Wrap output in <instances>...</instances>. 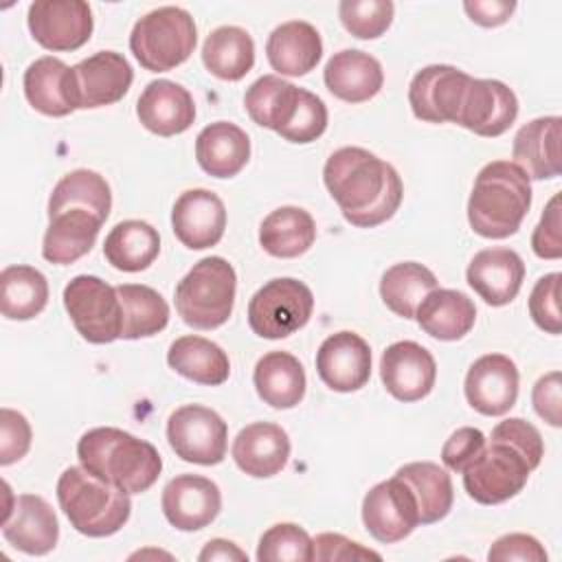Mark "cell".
Wrapping results in <instances>:
<instances>
[{"label":"cell","mask_w":562,"mask_h":562,"mask_svg":"<svg viewBox=\"0 0 562 562\" xmlns=\"http://www.w3.org/2000/svg\"><path fill=\"white\" fill-rule=\"evenodd\" d=\"M323 182L342 217L358 228L391 220L404 195L395 167L364 147L336 149L323 167Z\"/></svg>","instance_id":"cell-1"},{"label":"cell","mask_w":562,"mask_h":562,"mask_svg":"<svg viewBox=\"0 0 562 562\" xmlns=\"http://www.w3.org/2000/svg\"><path fill=\"white\" fill-rule=\"evenodd\" d=\"M77 457L90 474L127 494L147 492L162 470L154 443L114 426H97L83 432Z\"/></svg>","instance_id":"cell-2"},{"label":"cell","mask_w":562,"mask_h":562,"mask_svg":"<svg viewBox=\"0 0 562 562\" xmlns=\"http://www.w3.org/2000/svg\"><path fill=\"white\" fill-rule=\"evenodd\" d=\"M531 206V180L512 160H492L474 178L468 222L487 239L514 235Z\"/></svg>","instance_id":"cell-3"},{"label":"cell","mask_w":562,"mask_h":562,"mask_svg":"<svg viewBox=\"0 0 562 562\" xmlns=\"http://www.w3.org/2000/svg\"><path fill=\"white\" fill-rule=\"evenodd\" d=\"M57 503L70 525L88 538L116 533L132 514L130 494L97 479L83 465H70L59 474Z\"/></svg>","instance_id":"cell-4"},{"label":"cell","mask_w":562,"mask_h":562,"mask_svg":"<svg viewBox=\"0 0 562 562\" xmlns=\"http://www.w3.org/2000/svg\"><path fill=\"white\" fill-rule=\"evenodd\" d=\"M235 292V268L224 257H204L176 285L178 316L193 329L222 327L233 314Z\"/></svg>","instance_id":"cell-5"},{"label":"cell","mask_w":562,"mask_h":562,"mask_svg":"<svg viewBox=\"0 0 562 562\" xmlns=\"http://www.w3.org/2000/svg\"><path fill=\"white\" fill-rule=\"evenodd\" d=\"M195 44V22L180 7H158L145 13L130 33V50L149 72H167L184 64Z\"/></svg>","instance_id":"cell-6"},{"label":"cell","mask_w":562,"mask_h":562,"mask_svg":"<svg viewBox=\"0 0 562 562\" xmlns=\"http://www.w3.org/2000/svg\"><path fill=\"white\" fill-rule=\"evenodd\" d=\"M314 312L312 290L292 277L263 283L248 301L250 329L268 340L288 338L307 325Z\"/></svg>","instance_id":"cell-7"},{"label":"cell","mask_w":562,"mask_h":562,"mask_svg":"<svg viewBox=\"0 0 562 562\" xmlns=\"http://www.w3.org/2000/svg\"><path fill=\"white\" fill-rule=\"evenodd\" d=\"M64 307L81 334L92 345H108L121 338L123 307L116 288L94 274H77L64 288Z\"/></svg>","instance_id":"cell-8"},{"label":"cell","mask_w":562,"mask_h":562,"mask_svg":"<svg viewBox=\"0 0 562 562\" xmlns=\"http://www.w3.org/2000/svg\"><path fill=\"white\" fill-rule=\"evenodd\" d=\"M468 496L481 505H498L522 492L531 468L527 459L505 441H490L461 470Z\"/></svg>","instance_id":"cell-9"},{"label":"cell","mask_w":562,"mask_h":562,"mask_svg":"<svg viewBox=\"0 0 562 562\" xmlns=\"http://www.w3.org/2000/svg\"><path fill=\"white\" fill-rule=\"evenodd\" d=\"M167 441L182 461L217 465L226 457L228 426L213 408L184 404L167 419Z\"/></svg>","instance_id":"cell-10"},{"label":"cell","mask_w":562,"mask_h":562,"mask_svg":"<svg viewBox=\"0 0 562 562\" xmlns=\"http://www.w3.org/2000/svg\"><path fill=\"white\" fill-rule=\"evenodd\" d=\"M362 522L382 544H393L411 536L422 522L417 498L408 483L397 474L375 483L362 498Z\"/></svg>","instance_id":"cell-11"},{"label":"cell","mask_w":562,"mask_h":562,"mask_svg":"<svg viewBox=\"0 0 562 562\" xmlns=\"http://www.w3.org/2000/svg\"><path fill=\"white\" fill-rule=\"evenodd\" d=\"M26 24L33 40L55 53L81 48L94 29L92 9L83 0H37L29 7Z\"/></svg>","instance_id":"cell-12"},{"label":"cell","mask_w":562,"mask_h":562,"mask_svg":"<svg viewBox=\"0 0 562 562\" xmlns=\"http://www.w3.org/2000/svg\"><path fill=\"white\" fill-rule=\"evenodd\" d=\"M518 116V99L509 86L498 79L470 77L457 112V125L476 136H501Z\"/></svg>","instance_id":"cell-13"},{"label":"cell","mask_w":562,"mask_h":562,"mask_svg":"<svg viewBox=\"0 0 562 562\" xmlns=\"http://www.w3.org/2000/svg\"><path fill=\"white\" fill-rule=\"evenodd\" d=\"M518 367L505 353H485L465 373L463 391L468 404L487 417L505 415L518 400Z\"/></svg>","instance_id":"cell-14"},{"label":"cell","mask_w":562,"mask_h":562,"mask_svg":"<svg viewBox=\"0 0 562 562\" xmlns=\"http://www.w3.org/2000/svg\"><path fill=\"white\" fill-rule=\"evenodd\" d=\"M380 378L400 402H417L430 395L437 380L432 353L415 340H397L382 351Z\"/></svg>","instance_id":"cell-15"},{"label":"cell","mask_w":562,"mask_h":562,"mask_svg":"<svg viewBox=\"0 0 562 562\" xmlns=\"http://www.w3.org/2000/svg\"><path fill=\"white\" fill-rule=\"evenodd\" d=\"M468 81V72L448 64L422 68L408 86L413 114L426 123H454Z\"/></svg>","instance_id":"cell-16"},{"label":"cell","mask_w":562,"mask_h":562,"mask_svg":"<svg viewBox=\"0 0 562 562\" xmlns=\"http://www.w3.org/2000/svg\"><path fill=\"white\" fill-rule=\"evenodd\" d=\"M160 507L171 527L198 531L209 527L222 509V492L215 481L200 474L173 476L160 498Z\"/></svg>","instance_id":"cell-17"},{"label":"cell","mask_w":562,"mask_h":562,"mask_svg":"<svg viewBox=\"0 0 562 562\" xmlns=\"http://www.w3.org/2000/svg\"><path fill=\"white\" fill-rule=\"evenodd\" d=\"M316 371L331 391H358L371 378V347L356 331H336L321 342Z\"/></svg>","instance_id":"cell-18"},{"label":"cell","mask_w":562,"mask_h":562,"mask_svg":"<svg viewBox=\"0 0 562 562\" xmlns=\"http://www.w3.org/2000/svg\"><path fill=\"white\" fill-rule=\"evenodd\" d=\"M171 228L182 246L191 250L211 248L224 237V202L209 189H187L173 202Z\"/></svg>","instance_id":"cell-19"},{"label":"cell","mask_w":562,"mask_h":562,"mask_svg":"<svg viewBox=\"0 0 562 562\" xmlns=\"http://www.w3.org/2000/svg\"><path fill=\"white\" fill-rule=\"evenodd\" d=\"M4 540L22 553L46 555L59 540L55 509L37 494H20L7 516H2Z\"/></svg>","instance_id":"cell-20"},{"label":"cell","mask_w":562,"mask_h":562,"mask_svg":"<svg viewBox=\"0 0 562 562\" xmlns=\"http://www.w3.org/2000/svg\"><path fill=\"white\" fill-rule=\"evenodd\" d=\"M468 285L492 307L512 303L525 281V261L512 248L479 250L465 270Z\"/></svg>","instance_id":"cell-21"},{"label":"cell","mask_w":562,"mask_h":562,"mask_svg":"<svg viewBox=\"0 0 562 562\" xmlns=\"http://www.w3.org/2000/svg\"><path fill=\"white\" fill-rule=\"evenodd\" d=\"M72 70L77 79L79 108L83 110L121 101L134 81L130 61L116 50H99L81 59L77 66H72Z\"/></svg>","instance_id":"cell-22"},{"label":"cell","mask_w":562,"mask_h":562,"mask_svg":"<svg viewBox=\"0 0 562 562\" xmlns=\"http://www.w3.org/2000/svg\"><path fill=\"white\" fill-rule=\"evenodd\" d=\"M24 97L46 116H68L79 110L75 70L57 57H40L24 70Z\"/></svg>","instance_id":"cell-23"},{"label":"cell","mask_w":562,"mask_h":562,"mask_svg":"<svg viewBox=\"0 0 562 562\" xmlns=\"http://www.w3.org/2000/svg\"><path fill=\"white\" fill-rule=\"evenodd\" d=\"M136 116L151 134L176 136L193 125L195 103L184 86L169 79H156L140 92L136 101Z\"/></svg>","instance_id":"cell-24"},{"label":"cell","mask_w":562,"mask_h":562,"mask_svg":"<svg viewBox=\"0 0 562 562\" xmlns=\"http://www.w3.org/2000/svg\"><path fill=\"white\" fill-rule=\"evenodd\" d=\"M290 437L272 422H252L233 439V459L237 468L255 479L279 474L290 459Z\"/></svg>","instance_id":"cell-25"},{"label":"cell","mask_w":562,"mask_h":562,"mask_svg":"<svg viewBox=\"0 0 562 562\" xmlns=\"http://www.w3.org/2000/svg\"><path fill=\"white\" fill-rule=\"evenodd\" d=\"M327 90L347 103H362L373 99L384 83L382 64L358 48H345L329 57L323 70Z\"/></svg>","instance_id":"cell-26"},{"label":"cell","mask_w":562,"mask_h":562,"mask_svg":"<svg viewBox=\"0 0 562 562\" xmlns=\"http://www.w3.org/2000/svg\"><path fill=\"white\" fill-rule=\"evenodd\" d=\"M560 116H540L522 125L512 145L514 165H518L529 180H549L560 176Z\"/></svg>","instance_id":"cell-27"},{"label":"cell","mask_w":562,"mask_h":562,"mask_svg":"<svg viewBox=\"0 0 562 562\" xmlns=\"http://www.w3.org/2000/svg\"><path fill=\"white\" fill-rule=\"evenodd\" d=\"M266 55L272 70L288 77H301L316 68L323 57V40L316 26L303 20L279 24L266 42Z\"/></svg>","instance_id":"cell-28"},{"label":"cell","mask_w":562,"mask_h":562,"mask_svg":"<svg viewBox=\"0 0 562 562\" xmlns=\"http://www.w3.org/2000/svg\"><path fill=\"white\" fill-rule=\"evenodd\" d=\"M103 220L86 209H68L48 217L42 239V257L57 266H68L88 255L99 237Z\"/></svg>","instance_id":"cell-29"},{"label":"cell","mask_w":562,"mask_h":562,"mask_svg":"<svg viewBox=\"0 0 562 562\" xmlns=\"http://www.w3.org/2000/svg\"><path fill=\"white\" fill-rule=\"evenodd\" d=\"M250 158V138L248 134L231 123L215 121L195 138V160L213 178H233L237 176Z\"/></svg>","instance_id":"cell-30"},{"label":"cell","mask_w":562,"mask_h":562,"mask_svg":"<svg viewBox=\"0 0 562 562\" xmlns=\"http://www.w3.org/2000/svg\"><path fill=\"white\" fill-rule=\"evenodd\" d=\"M417 325L437 340H461L476 321L474 301L450 288H435L415 310Z\"/></svg>","instance_id":"cell-31"},{"label":"cell","mask_w":562,"mask_h":562,"mask_svg":"<svg viewBox=\"0 0 562 562\" xmlns=\"http://www.w3.org/2000/svg\"><path fill=\"white\" fill-rule=\"evenodd\" d=\"M252 384L257 395L272 408H294L305 397V369L288 351H270L255 364Z\"/></svg>","instance_id":"cell-32"},{"label":"cell","mask_w":562,"mask_h":562,"mask_svg":"<svg viewBox=\"0 0 562 562\" xmlns=\"http://www.w3.org/2000/svg\"><path fill=\"white\" fill-rule=\"evenodd\" d=\"M167 362L182 378L204 386L224 384L231 375V360L226 351L204 336L191 334L176 338L169 345Z\"/></svg>","instance_id":"cell-33"},{"label":"cell","mask_w":562,"mask_h":562,"mask_svg":"<svg viewBox=\"0 0 562 562\" xmlns=\"http://www.w3.org/2000/svg\"><path fill=\"white\" fill-rule=\"evenodd\" d=\"M316 239L314 217L301 206H279L259 224L261 248L279 259H294L312 248Z\"/></svg>","instance_id":"cell-34"},{"label":"cell","mask_w":562,"mask_h":562,"mask_svg":"<svg viewBox=\"0 0 562 562\" xmlns=\"http://www.w3.org/2000/svg\"><path fill=\"white\" fill-rule=\"evenodd\" d=\"M202 64L224 81L244 79L255 66V42L241 26H217L202 46Z\"/></svg>","instance_id":"cell-35"},{"label":"cell","mask_w":562,"mask_h":562,"mask_svg":"<svg viewBox=\"0 0 562 562\" xmlns=\"http://www.w3.org/2000/svg\"><path fill=\"white\" fill-rule=\"evenodd\" d=\"M160 252L158 231L143 220L119 222L105 237L103 255L108 263L123 272L147 270Z\"/></svg>","instance_id":"cell-36"},{"label":"cell","mask_w":562,"mask_h":562,"mask_svg":"<svg viewBox=\"0 0 562 562\" xmlns=\"http://www.w3.org/2000/svg\"><path fill=\"white\" fill-rule=\"evenodd\" d=\"M301 88L285 81L279 75H263L252 81L244 94V108L248 116L277 134L292 121L299 105Z\"/></svg>","instance_id":"cell-37"},{"label":"cell","mask_w":562,"mask_h":562,"mask_svg":"<svg viewBox=\"0 0 562 562\" xmlns=\"http://www.w3.org/2000/svg\"><path fill=\"white\" fill-rule=\"evenodd\" d=\"M48 303L46 277L24 263L7 266L0 272V310L9 321H31Z\"/></svg>","instance_id":"cell-38"},{"label":"cell","mask_w":562,"mask_h":562,"mask_svg":"<svg viewBox=\"0 0 562 562\" xmlns=\"http://www.w3.org/2000/svg\"><path fill=\"white\" fill-rule=\"evenodd\" d=\"M395 474L404 479L413 490L417 498L422 525L439 522L450 514L454 490H452V479L443 468H439L432 461H413L402 465Z\"/></svg>","instance_id":"cell-39"},{"label":"cell","mask_w":562,"mask_h":562,"mask_svg":"<svg viewBox=\"0 0 562 562\" xmlns=\"http://www.w3.org/2000/svg\"><path fill=\"white\" fill-rule=\"evenodd\" d=\"M68 209H86L103 222L112 209V191L108 180L92 169H75L66 173L48 198V217Z\"/></svg>","instance_id":"cell-40"},{"label":"cell","mask_w":562,"mask_h":562,"mask_svg":"<svg viewBox=\"0 0 562 562\" xmlns=\"http://www.w3.org/2000/svg\"><path fill=\"white\" fill-rule=\"evenodd\" d=\"M116 292L123 307L121 338H149L167 327L169 305L154 288L143 283H121L116 285Z\"/></svg>","instance_id":"cell-41"},{"label":"cell","mask_w":562,"mask_h":562,"mask_svg":"<svg viewBox=\"0 0 562 562\" xmlns=\"http://www.w3.org/2000/svg\"><path fill=\"white\" fill-rule=\"evenodd\" d=\"M435 288L437 277L417 261L395 263L380 279V296L384 305L402 318H415L417 305Z\"/></svg>","instance_id":"cell-42"},{"label":"cell","mask_w":562,"mask_h":562,"mask_svg":"<svg viewBox=\"0 0 562 562\" xmlns=\"http://www.w3.org/2000/svg\"><path fill=\"white\" fill-rule=\"evenodd\" d=\"M259 562H312L314 538L296 522H277L266 529L257 544Z\"/></svg>","instance_id":"cell-43"},{"label":"cell","mask_w":562,"mask_h":562,"mask_svg":"<svg viewBox=\"0 0 562 562\" xmlns=\"http://www.w3.org/2000/svg\"><path fill=\"white\" fill-rule=\"evenodd\" d=\"M395 4L391 0H342L338 15L342 26L358 40H375L393 22Z\"/></svg>","instance_id":"cell-44"},{"label":"cell","mask_w":562,"mask_h":562,"mask_svg":"<svg viewBox=\"0 0 562 562\" xmlns=\"http://www.w3.org/2000/svg\"><path fill=\"white\" fill-rule=\"evenodd\" d=\"M325 130H327V105L323 103L321 97L301 88L296 112L292 121L279 132L281 138L305 145L321 138Z\"/></svg>","instance_id":"cell-45"},{"label":"cell","mask_w":562,"mask_h":562,"mask_svg":"<svg viewBox=\"0 0 562 562\" xmlns=\"http://www.w3.org/2000/svg\"><path fill=\"white\" fill-rule=\"evenodd\" d=\"M560 279V272H549L536 281L529 294V316L542 331L553 336H558L562 329Z\"/></svg>","instance_id":"cell-46"},{"label":"cell","mask_w":562,"mask_h":562,"mask_svg":"<svg viewBox=\"0 0 562 562\" xmlns=\"http://www.w3.org/2000/svg\"><path fill=\"white\" fill-rule=\"evenodd\" d=\"M490 441H505L514 446L529 463L531 470H536L544 457V443L533 424H529L522 417H509L494 426Z\"/></svg>","instance_id":"cell-47"},{"label":"cell","mask_w":562,"mask_h":562,"mask_svg":"<svg viewBox=\"0 0 562 562\" xmlns=\"http://www.w3.org/2000/svg\"><path fill=\"white\" fill-rule=\"evenodd\" d=\"M31 424L29 419L13 408L0 411V465H11L26 457L31 448Z\"/></svg>","instance_id":"cell-48"},{"label":"cell","mask_w":562,"mask_h":562,"mask_svg":"<svg viewBox=\"0 0 562 562\" xmlns=\"http://www.w3.org/2000/svg\"><path fill=\"white\" fill-rule=\"evenodd\" d=\"M314 560L318 562H353V560H382L373 549L362 547L356 540H349L342 533L325 531L314 538Z\"/></svg>","instance_id":"cell-49"},{"label":"cell","mask_w":562,"mask_h":562,"mask_svg":"<svg viewBox=\"0 0 562 562\" xmlns=\"http://www.w3.org/2000/svg\"><path fill=\"white\" fill-rule=\"evenodd\" d=\"M531 248L540 259H560L562 257V233H560V193H555L547 209L542 211L533 235Z\"/></svg>","instance_id":"cell-50"},{"label":"cell","mask_w":562,"mask_h":562,"mask_svg":"<svg viewBox=\"0 0 562 562\" xmlns=\"http://www.w3.org/2000/svg\"><path fill=\"white\" fill-rule=\"evenodd\" d=\"M485 443L487 439L479 428L474 426L457 428L441 448V461L448 470L461 474V470L483 450Z\"/></svg>","instance_id":"cell-51"},{"label":"cell","mask_w":562,"mask_h":562,"mask_svg":"<svg viewBox=\"0 0 562 562\" xmlns=\"http://www.w3.org/2000/svg\"><path fill=\"white\" fill-rule=\"evenodd\" d=\"M487 560L490 562H512V560H520V562H544L547 560V551L544 547L529 533H505L498 540H494V544L487 551Z\"/></svg>","instance_id":"cell-52"},{"label":"cell","mask_w":562,"mask_h":562,"mask_svg":"<svg viewBox=\"0 0 562 562\" xmlns=\"http://www.w3.org/2000/svg\"><path fill=\"white\" fill-rule=\"evenodd\" d=\"M531 402L536 413L553 428L562 426V393H560V371H549L542 375L531 391Z\"/></svg>","instance_id":"cell-53"},{"label":"cell","mask_w":562,"mask_h":562,"mask_svg":"<svg viewBox=\"0 0 562 562\" xmlns=\"http://www.w3.org/2000/svg\"><path fill=\"white\" fill-rule=\"evenodd\" d=\"M463 11L468 13V18L479 24V26H501L509 20V15L516 11V2H507V0H470L463 2Z\"/></svg>","instance_id":"cell-54"},{"label":"cell","mask_w":562,"mask_h":562,"mask_svg":"<svg viewBox=\"0 0 562 562\" xmlns=\"http://www.w3.org/2000/svg\"><path fill=\"white\" fill-rule=\"evenodd\" d=\"M198 560H202V562H206V560H241L244 562V560H248V555L235 542L224 540V538H213L204 544Z\"/></svg>","instance_id":"cell-55"}]
</instances>
